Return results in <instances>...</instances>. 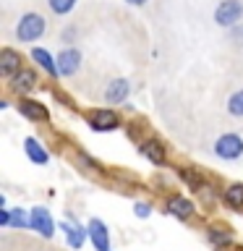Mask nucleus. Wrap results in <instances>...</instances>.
Masks as SVG:
<instances>
[{
  "instance_id": "f257e3e1",
  "label": "nucleus",
  "mask_w": 243,
  "mask_h": 251,
  "mask_svg": "<svg viewBox=\"0 0 243 251\" xmlns=\"http://www.w3.org/2000/svg\"><path fill=\"white\" fill-rule=\"evenodd\" d=\"M47 24L39 13H24L19 19V26H16V37L21 39V42H34L45 34Z\"/></svg>"
},
{
  "instance_id": "f03ea898",
  "label": "nucleus",
  "mask_w": 243,
  "mask_h": 251,
  "mask_svg": "<svg viewBox=\"0 0 243 251\" xmlns=\"http://www.w3.org/2000/svg\"><path fill=\"white\" fill-rule=\"evenodd\" d=\"M215 154L219 160H238L243 154V139L238 133H222L215 141Z\"/></svg>"
},
{
  "instance_id": "7ed1b4c3",
  "label": "nucleus",
  "mask_w": 243,
  "mask_h": 251,
  "mask_svg": "<svg viewBox=\"0 0 243 251\" xmlns=\"http://www.w3.org/2000/svg\"><path fill=\"white\" fill-rule=\"evenodd\" d=\"M243 16V3L241 0H222V3L217 5L215 11V21L219 24V26H235V24L241 21Z\"/></svg>"
},
{
  "instance_id": "20e7f679",
  "label": "nucleus",
  "mask_w": 243,
  "mask_h": 251,
  "mask_svg": "<svg viewBox=\"0 0 243 251\" xmlns=\"http://www.w3.org/2000/svg\"><path fill=\"white\" fill-rule=\"evenodd\" d=\"M31 230L39 233V235H45V238H52V233H55V223H52V217H50V212H47L45 207H34L31 209Z\"/></svg>"
},
{
  "instance_id": "39448f33",
  "label": "nucleus",
  "mask_w": 243,
  "mask_h": 251,
  "mask_svg": "<svg viewBox=\"0 0 243 251\" xmlns=\"http://www.w3.org/2000/svg\"><path fill=\"white\" fill-rule=\"evenodd\" d=\"M58 74L60 76H73L78 68H81V52L76 47H68V50H60L58 55Z\"/></svg>"
},
{
  "instance_id": "423d86ee",
  "label": "nucleus",
  "mask_w": 243,
  "mask_h": 251,
  "mask_svg": "<svg viewBox=\"0 0 243 251\" xmlns=\"http://www.w3.org/2000/svg\"><path fill=\"white\" fill-rule=\"evenodd\" d=\"M89 238H92V243H94V249L97 251H110V233H107V225L102 223V220H89Z\"/></svg>"
},
{
  "instance_id": "0eeeda50",
  "label": "nucleus",
  "mask_w": 243,
  "mask_h": 251,
  "mask_svg": "<svg viewBox=\"0 0 243 251\" xmlns=\"http://www.w3.org/2000/svg\"><path fill=\"white\" fill-rule=\"evenodd\" d=\"M128 92H131V84L125 81V78H115V81H110V84H107L105 100L110 102V105H118V102H125Z\"/></svg>"
},
{
  "instance_id": "6e6552de",
  "label": "nucleus",
  "mask_w": 243,
  "mask_h": 251,
  "mask_svg": "<svg viewBox=\"0 0 243 251\" xmlns=\"http://www.w3.org/2000/svg\"><path fill=\"white\" fill-rule=\"evenodd\" d=\"M11 86H13V92H19V94L31 92L37 86V74H34V71H29V68H21L19 74L11 76Z\"/></svg>"
},
{
  "instance_id": "1a4fd4ad",
  "label": "nucleus",
  "mask_w": 243,
  "mask_h": 251,
  "mask_svg": "<svg viewBox=\"0 0 243 251\" xmlns=\"http://www.w3.org/2000/svg\"><path fill=\"white\" fill-rule=\"evenodd\" d=\"M21 71V55L16 52V50H5L0 52V74L3 76H13V74H19Z\"/></svg>"
},
{
  "instance_id": "9d476101",
  "label": "nucleus",
  "mask_w": 243,
  "mask_h": 251,
  "mask_svg": "<svg viewBox=\"0 0 243 251\" xmlns=\"http://www.w3.org/2000/svg\"><path fill=\"white\" fill-rule=\"evenodd\" d=\"M89 123L94 131H113V128H118V115L113 110H97Z\"/></svg>"
},
{
  "instance_id": "9b49d317",
  "label": "nucleus",
  "mask_w": 243,
  "mask_h": 251,
  "mask_svg": "<svg viewBox=\"0 0 243 251\" xmlns=\"http://www.w3.org/2000/svg\"><path fill=\"white\" fill-rule=\"evenodd\" d=\"M168 212H170V215H175L178 220H188L194 215V204L188 199H183V196H172V199L168 201Z\"/></svg>"
},
{
  "instance_id": "f8f14e48",
  "label": "nucleus",
  "mask_w": 243,
  "mask_h": 251,
  "mask_svg": "<svg viewBox=\"0 0 243 251\" xmlns=\"http://www.w3.org/2000/svg\"><path fill=\"white\" fill-rule=\"evenodd\" d=\"M19 113L26 115L29 121H45L47 118L45 105H39V102H34V100H21L19 102Z\"/></svg>"
},
{
  "instance_id": "ddd939ff",
  "label": "nucleus",
  "mask_w": 243,
  "mask_h": 251,
  "mask_svg": "<svg viewBox=\"0 0 243 251\" xmlns=\"http://www.w3.org/2000/svg\"><path fill=\"white\" fill-rule=\"evenodd\" d=\"M24 149H26V157H29V160L37 162V165H47V160H50L47 149L39 144L37 139H26V141H24Z\"/></svg>"
},
{
  "instance_id": "4468645a",
  "label": "nucleus",
  "mask_w": 243,
  "mask_h": 251,
  "mask_svg": "<svg viewBox=\"0 0 243 251\" xmlns=\"http://www.w3.org/2000/svg\"><path fill=\"white\" fill-rule=\"evenodd\" d=\"M141 154H144L146 160H152L154 165H162V162H165V147H162L157 139L144 141V144H141Z\"/></svg>"
},
{
  "instance_id": "2eb2a0df",
  "label": "nucleus",
  "mask_w": 243,
  "mask_h": 251,
  "mask_svg": "<svg viewBox=\"0 0 243 251\" xmlns=\"http://www.w3.org/2000/svg\"><path fill=\"white\" fill-rule=\"evenodd\" d=\"M63 230H66V238H68V246L71 249H81L86 233H89V230H84V227H78L73 223H66V225H63Z\"/></svg>"
},
{
  "instance_id": "dca6fc26",
  "label": "nucleus",
  "mask_w": 243,
  "mask_h": 251,
  "mask_svg": "<svg viewBox=\"0 0 243 251\" xmlns=\"http://www.w3.org/2000/svg\"><path fill=\"white\" fill-rule=\"evenodd\" d=\"M31 58H34L50 76H60V74H58V66L52 63V58H50V52H47V50H39V47H34V50H31Z\"/></svg>"
},
{
  "instance_id": "f3484780",
  "label": "nucleus",
  "mask_w": 243,
  "mask_h": 251,
  "mask_svg": "<svg viewBox=\"0 0 243 251\" xmlns=\"http://www.w3.org/2000/svg\"><path fill=\"white\" fill-rule=\"evenodd\" d=\"M225 201L235 209H243V183H230L225 188Z\"/></svg>"
},
{
  "instance_id": "a211bd4d",
  "label": "nucleus",
  "mask_w": 243,
  "mask_h": 251,
  "mask_svg": "<svg viewBox=\"0 0 243 251\" xmlns=\"http://www.w3.org/2000/svg\"><path fill=\"white\" fill-rule=\"evenodd\" d=\"M230 230H225V227H209V241L215 243V246H225V243H230Z\"/></svg>"
},
{
  "instance_id": "6ab92c4d",
  "label": "nucleus",
  "mask_w": 243,
  "mask_h": 251,
  "mask_svg": "<svg viewBox=\"0 0 243 251\" xmlns=\"http://www.w3.org/2000/svg\"><path fill=\"white\" fill-rule=\"evenodd\" d=\"M227 113L243 118V89L235 92V94H230V100H227Z\"/></svg>"
},
{
  "instance_id": "aec40b11",
  "label": "nucleus",
  "mask_w": 243,
  "mask_h": 251,
  "mask_svg": "<svg viewBox=\"0 0 243 251\" xmlns=\"http://www.w3.org/2000/svg\"><path fill=\"white\" fill-rule=\"evenodd\" d=\"M47 5H50V11L52 13H58V16H66L71 8L76 5V0H47Z\"/></svg>"
},
{
  "instance_id": "412c9836",
  "label": "nucleus",
  "mask_w": 243,
  "mask_h": 251,
  "mask_svg": "<svg viewBox=\"0 0 243 251\" xmlns=\"http://www.w3.org/2000/svg\"><path fill=\"white\" fill-rule=\"evenodd\" d=\"M31 225V220H26L24 209H11V227H26Z\"/></svg>"
},
{
  "instance_id": "4be33fe9",
  "label": "nucleus",
  "mask_w": 243,
  "mask_h": 251,
  "mask_svg": "<svg viewBox=\"0 0 243 251\" xmlns=\"http://www.w3.org/2000/svg\"><path fill=\"white\" fill-rule=\"evenodd\" d=\"M180 178L188 180V183H191L194 188H199V186H201V180H199V176H196L194 170H180Z\"/></svg>"
},
{
  "instance_id": "5701e85b",
  "label": "nucleus",
  "mask_w": 243,
  "mask_h": 251,
  "mask_svg": "<svg viewBox=\"0 0 243 251\" xmlns=\"http://www.w3.org/2000/svg\"><path fill=\"white\" fill-rule=\"evenodd\" d=\"M133 212H136V217H149L152 207H149V204H144V201H139L136 207H133Z\"/></svg>"
},
{
  "instance_id": "b1692460",
  "label": "nucleus",
  "mask_w": 243,
  "mask_h": 251,
  "mask_svg": "<svg viewBox=\"0 0 243 251\" xmlns=\"http://www.w3.org/2000/svg\"><path fill=\"white\" fill-rule=\"evenodd\" d=\"M0 225H3V227H11V209H3V212H0Z\"/></svg>"
},
{
  "instance_id": "393cba45",
  "label": "nucleus",
  "mask_w": 243,
  "mask_h": 251,
  "mask_svg": "<svg viewBox=\"0 0 243 251\" xmlns=\"http://www.w3.org/2000/svg\"><path fill=\"white\" fill-rule=\"evenodd\" d=\"M125 3H131V5H144L146 0H125Z\"/></svg>"
}]
</instances>
